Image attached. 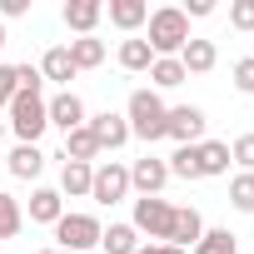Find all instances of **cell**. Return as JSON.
Masks as SVG:
<instances>
[{"label": "cell", "mask_w": 254, "mask_h": 254, "mask_svg": "<svg viewBox=\"0 0 254 254\" xmlns=\"http://www.w3.org/2000/svg\"><path fill=\"white\" fill-rule=\"evenodd\" d=\"M150 50H155V60H180V50L190 45V20H185V10L180 5H165V10H150Z\"/></svg>", "instance_id": "cell-1"}, {"label": "cell", "mask_w": 254, "mask_h": 254, "mask_svg": "<svg viewBox=\"0 0 254 254\" xmlns=\"http://www.w3.org/2000/svg\"><path fill=\"white\" fill-rule=\"evenodd\" d=\"M165 120H170V105L160 100V90H135L130 105H125V125H130V135H140L145 145L165 140Z\"/></svg>", "instance_id": "cell-2"}, {"label": "cell", "mask_w": 254, "mask_h": 254, "mask_svg": "<svg viewBox=\"0 0 254 254\" xmlns=\"http://www.w3.org/2000/svg\"><path fill=\"white\" fill-rule=\"evenodd\" d=\"M10 130L20 135V145H35V140L50 130V115H45V100H40V95L15 90V100H10Z\"/></svg>", "instance_id": "cell-3"}, {"label": "cell", "mask_w": 254, "mask_h": 254, "mask_svg": "<svg viewBox=\"0 0 254 254\" xmlns=\"http://www.w3.org/2000/svg\"><path fill=\"white\" fill-rule=\"evenodd\" d=\"M100 234H105V224H100L95 214H60V219H55L60 254H85V249L100 244Z\"/></svg>", "instance_id": "cell-4"}, {"label": "cell", "mask_w": 254, "mask_h": 254, "mask_svg": "<svg viewBox=\"0 0 254 254\" xmlns=\"http://www.w3.org/2000/svg\"><path fill=\"white\" fill-rule=\"evenodd\" d=\"M170 224H175V204L150 194V199H135V234H150L160 244H170Z\"/></svg>", "instance_id": "cell-5"}, {"label": "cell", "mask_w": 254, "mask_h": 254, "mask_svg": "<svg viewBox=\"0 0 254 254\" xmlns=\"http://www.w3.org/2000/svg\"><path fill=\"white\" fill-rule=\"evenodd\" d=\"M125 194H130V170H125L120 160L100 165L95 180H90V199H95V204H120Z\"/></svg>", "instance_id": "cell-6"}, {"label": "cell", "mask_w": 254, "mask_h": 254, "mask_svg": "<svg viewBox=\"0 0 254 254\" xmlns=\"http://www.w3.org/2000/svg\"><path fill=\"white\" fill-rule=\"evenodd\" d=\"M165 135L180 140V145H199L204 140V110L199 105H175L170 120H165Z\"/></svg>", "instance_id": "cell-7"}, {"label": "cell", "mask_w": 254, "mask_h": 254, "mask_svg": "<svg viewBox=\"0 0 254 254\" xmlns=\"http://www.w3.org/2000/svg\"><path fill=\"white\" fill-rule=\"evenodd\" d=\"M165 185H170V165H165L160 155H145V160H135V165H130V190H140V199L160 194Z\"/></svg>", "instance_id": "cell-8"}, {"label": "cell", "mask_w": 254, "mask_h": 254, "mask_svg": "<svg viewBox=\"0 0 254 254\" xmlns=\"http://www.w3.org/2000/svg\"><path fill=\"white\" fill-rule=\"evenodd\" d=\"M45 115H50V125H55V130H80V125H85V100L75 95V90H60L50 105H45Z\"/></svg>", "instance_id": "cell-9"}, {"label": "cell", "mask_w": 254, "mask_h": 254, "mask_svg": "<svg viewBox=\"0 0 254 254\" xmlns=\"http://www.w3.org/2000/svg\"><path fill=\"white\" fill-rule=\"evenodd\" d=\"M85 130L95 135V145L100 150H120L125 140H130V125H125V115H95V120H85Z\"/></svg>", "instance_id": "cell-10"}, {"label": "cell", "mask_w": 254, "mask_h": 254, "mask_svg": "<svg viewBox=\"0 0 254 254\" xmlns=\"http://www.w3.org/2000/svg\"><path fill=\"white\" fill-rule=\"evenodd\" d=\"M199 234H204V214H199L194 204L175 209V224H170V244H175V249H194V244H199Z\"/></svg>", "instance_id": "cell-11"}, {"label": "cell", "mask_w": 254, "mask_h": 254, "mask_svg": "<svg viewBox=\"0 0 254 254\" xmlns=\"http://www.w3.org/2000/svg\"><path fill=\"white\" fill-rule=\"evenodd\" d=\"M194 165H199V180L229 175V145H224V140H199V145H194Z\"/></svg>", "instance_id": "cell-12"}, {"label": "cell", "mask_w": 254, "mask_h": 254, "mask_svg": "<svg viewBox=\"0 0 254 254\" xmlns=\"http://www.w3.org/2000/svg\"><path fill=\"white\" fill-rule=\"evenodd\" d=\"M214 60H219L214 40H194V35H190V45L180 50V65H185V75H209V70H214Z\"/></svg>", "instance_id": "cell-13"}, {"label": "cell", "mask_w": 254, "mask_h": 254, "mask_svg": "<svg viewBox=\"0 0 254 254\" xmlns=\"http://www.w3.org/2000/svg\"><path fill=\"white\" fill-rule=\"evenodd\" d=\"M100 15H105L100 0H70V5H65V25H70L75 35H95Z\"/></svg>", "instance_id": "cell-14"}, {"label": "cell", "mask_w": 254, "mask_h": 254, "mask_svg": "<svg viewBox=\"0 0 254 254\" xmlns=\"http://www.w3.org/2000/svg\"><path fill=\"white\" fill-rule=\"evenodd\" d=\"M80 70H75V60H70V50L65 45H50L45 50V60H40V80H55V85H70Z\"/></svg>", "instance_id": "cell-15"}, {"label": "cell", "mask_w": 254, "mask_h": 254, "mask_svg": "<svg viewBox=\"0 0 254 254\" xmlns=\"http://www.w3.org/2000/svg\"><path fill=\"white\" fill-rule=\"evenodd\" d=\"M90 180H95V165L65 160V170H60V199H65V194H70V199H85V194H90Z\"/></svg>", "instance_id": "cell-16"}, {"label": "cell", "mask_w": 254, "mask_h": 254, "mask_svg": "<svg viewBox=\"0 0 254 254\" xmlns=\"http://www.w3.org/2000/svg\"><path fill=\"white\" fill-rule=\"evenodd\" d=\"M150 20V5L145 0H110V25L115 30H140Z\"/></svg>", "instance_id": "cell-17"}, {"label": "cell", "mask_w": 254, "mask_h": 254, "mask_svg": "<svg viewBox=\"0 0 254 254\" xmlns=\"http://www.w3.org/2000/svg\"><path fill=\"white\" fill-rule=\"evenodd\" d=\"M5 165H10V175H15V180H35V175L45 170V155H40V145H15Z\"/></svg>", "instance_id": "cell-18"}, {"label": "cell", "mask_w": 254, "mask_h": 254, "mask_svg": "<svg viewBox=\"0 0 254 254\" xmlns=\"http://www.w3.org/2000/svg\"><path fill=\"white\" fill-rule=\"evenodd\" d=\"M60 214H65L60 190H35V194H30V219H35V224H55Z\"/></svg>", "instance_id": "cell-19"}, {"label": "cell", "mask_w": 254, "mask_h": 254, "mask_svg": "<svg viewBox=\"0 0 254 254\" xmlns=\"http://www.w3.org/2000/svg\"><path fill=\"white\" fill-rule=\"evenodd\" d=\"M120 65L130 70V75H140V70H150L155 65V50H150V40H120Z\"/></svg>", "instance_id": "cell-20"}, {"label": "cell", "mask_w": 254, "mask_h": 254, "mask_svg": "<svg viewBox=\"0 0 254 254\" xmlns=\"http://www.w3.org/2000/svg\"><path fill=\"white\" fill-rule=\"evenodd\" d=\"M100 249H105V254H135V249H140L135 224H110V229L100 234Z\"/></svg>", "instance_id": "cell-21"}, {"label": "cell", "mask_w": 254, "mask_h": 254, "mask_svg": "<svg viewBox=\"0 0 254 254\" xmlns=\"http://www.w3.org/2000/svg\"><path fill=\"white\" fill-rule=\"evenodd\" d=\"M65 50H70L75 70H95V65L105 60V40H95V35H80V40H70Z\"/></svg>", "instance_id": "cell-22"}, {"label": "cell", "mask_w": 254, "mask_h": 254, "mask_svg": "<svg viewBox=\"0 0 254 254\" xmlns=\"http://www.w3.org/2000/svg\"><path fill=\"white\" fill-rule=\"evenodd\" d=\"M95 155H100V145H95V135L85 130V125L65 135V160H80V165H90Z\"/></svg>", "instance_id": "cell-23"}, {"label": "cell", "mask_w": 254, "mask_h": 254, "mask_svg": "<svg viewBox=\"0 0 254 254\" xmlns=\"http://www.w3.org/2000/svg\"><path fill=\"white\" fill-rule=\"evenodd\" d=\"M20 224H25V209H20V199L0 190V239H15V234H20Z\"/></svg>", "instance_id": "cell-24"}, {"label": "cell", "mask_w": 254, "mask_h": 254, "mask_svg": "<svg viewBox=\"0 0 254 254\" xmlns=\"http://www.w3.org/2000/svg\"><path fill=\"white\" fill-rule=\"evenodd\" d=\"M234 249H239V239H234L229 229H204L190 254H234Z\"/></svg>", "instance_id": "cell-25"}, {"label": "cell", "mask_w": 254, "mask_h": 254, "mask_svg": "<svg viewBox=\"0 0 254 254\" xmlns=\"http://www.w3.org/2000/svg\"><path fill=\"white\" fill-rule=\"evenodd\" d=\"M150 80H155V90H175V85H185L190 75H185L180 60H155V65H150Z\"/></svg>", "instance_id": "cell-26"}, {"label": "cell", "mask_w": 254, "mask_h": 254, "mask_svg": "<svg viewBox=\"0 0 254 254\" xmlns=\"http://www.w3.org/2000/svg\"><path fill=\"white\" fill-rule=\"evenodd\" d=\"M229 204H234L239 214H254V175L239 170V175L229 180Z\"/></svg>", "instance_id": "cell-27"}, {"label": "cell", "mask_w": 254, "mask_h": 254, "mask_svg": "<svg viewBox=\"0 0 254 254\" xmlns=\"http://www.w3.org/2000/svg\"><path fill=\"white\" fill-rule=\"evenodd\" d=\"M170 180H199V165H194V145H180L170 160Z\"/></svg>", "instance_id": "cell-28"}, {"label": "cell", "mask_w": 254, "mask_h": 254, "mask_svg": "<svg viewBox=\"0 0 254 254\" xmlns=\"http://www.w3.org/2000/svg\"><path fill=\"white\" fill-rule=\"evenodd\" d=\"M229 160H234L244 175H254V135H239V140L229 145Z\"/></svg>", "instance_id": "cell-29"}, {"label": "cell", "mask_w": 254, "mask_h": 254, "mask_svg": "<svg viewBox=\"0 0 254 254\" xmlns=\"http://www.w3.org/2000/svg\"><path fill=\"white\" fill-rule=\"evenodd\" d=\"M229 25L244 30V35H254V0H234V5H229Z\"/></svg>", "instance_id": "cell-30"}, {"label": "cell", "mask_w": 254, "mask_h": 254, "mask_svg": "<svg viewBox=\"0 0 254 254\" xmlns=\"http://www.w3.org/2000/svg\"><path fill=\"white\" fill-rule=\"evenodd\" d=\"M40 65H15V90H30V95H40Z\"/></svg>", "instance_id": "cell-31"}, {"label": "cell", "mask_w": 254, "mask_h": 254, "mask_svg": "<svg viewBox=\"0 0 254 254\" xmlns=\"http://www.w3.org/2000/svg\"><path fill=\"white\" fill-rule=\"evenodd\" d=\"M234 90H239V95H254V55H244V60L234 65Z\"/></svg>", "instance_id": "cell-32"}, {"label": "cell", "mask_w": 254, "mask_h": 254, "mask_svg": "<svg viewBox=\"0 0 254 254\" xmlns=\"http://www.w3.org/2000/svg\"><path fill=\"white\" fill-rule=\"evenodd\" d=\"M15 100V65H0V110H10Z\"/></svg>", "instance_id": "cell-33"}, {"label": "cell", "mask_w": 254, "mask_h": 254, "mask_svg": "<svg viewBox=\"0 0 254 254\" xmlns=\"http://www.w3.org/2000/svg\"><path fill=\"white\" fill-rule=\"evenodd\" d=\"M25 10H30V0H0V20H15Z\"/></svg>", "instance_id": "cell-34"}, {"label": "cell", "mask_w": 254, "mask_h": 254, "mask_svg": "<svg viewBox=\"0 0 254 254\" xmlns=\"http://www.w3.org/2000/svg\"><path fill=\"white\" fill-rule=\"evenodd\" d=\"M180 10H185V20H190V15H209L214 0H190V5H180Z\"/></svg>", "instance_id": "cell-35"}, {"label": "cell", "mask_w": 254, "mask_h": 254, "mask_svg": "<svg viewBox=\"0 0 254 254\" xmlns=\"http://www.w3.org/2000/svg\"><path fill=\"white\" fill-rule=\"evenodd\" d=\"M135 254H185V249H175V244H140Z\"/></svg>", "instance_id": "cell-36"}, {"label": "cell", "mask_w": 254, "mask_h": 254, "mask_svg": "<svg viewBox=\"0 0 254 254\" xmlns=\"http://www.w3.org/2000/svg\"><path fill=\"white\" fill-rule=\"evenodd\" d=\"M0 50H5V20H0Z\"/></svg>", "instance_id": "cell-37"}, {"label": "cell", "mask_w": 254, "mask_h": 254, "mask_svg": "<svg viewBox=\"0 0 254 254\" xmlns=\"http://www.w3.org/2000/svg\"><path fill=\"white\" fill-rule=\"evenodd\" d=\"M0 145H5V125H0Z\"/></svg>", "instance_id": "cell-38"}, {"label": "cell", "mask_w": 254, "mask_h": 254, "mask_svg": "<svg viewBox=\"0 0 254 254\" xmlns=\"http://www.w3.org/2000/svg\"><path fill=\"white\" fill-rule=\"evenodd\" d=\"M40 254H60V249H40Z\"/></svg>", "instance_id": "cell-39"}]
</instances>
